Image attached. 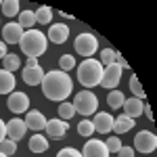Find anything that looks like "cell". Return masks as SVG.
<instances>
[{
	"mask_svg": "<svg viewBox=\"0 0 157 157\" xmlns=\"http://www.w3.org/2000/svg\"><path fill=\"white\" fill-rule=\"evenodd\" d=\"M42 92L48 101H57V103H63L67 101V97L71 94L73 90V82L69 78L67 71H61V69H55L50 73H44V80H42Z\"/></svg>",
	"mask_w": 157,
	"mask_h": 157,
	"instance_id": "6da1fadb",
	"label": "cell"
},
{
	"mask_svg": "<svg viewBox=\"0 0 157 157\" xmlns=\"http://www.w3.org/2000/svg\"><path fill=\"white\" fill-rule=\"evenodd\" d=\"M46 46H48V40H46V36L40 29H27V32H23V38L19 42V48H21L23 55H27V59L29 57L38 59L40 55L46 52Z\"/></svg>",
	"mask_w": 157,
	"mask_h": 157,
	"instance_id": "7a4b0ae2",
	"label": "cell"
},
{
	"mask_svg": "<svg viewBox=\"0 0 157 157\" xmlns=\"http://www.w3.org/2000/svg\"><path fill=\"white\" fill-rule=\"evenodd\" d=\"M103 65L98 63V59H84L78 65V80L84 88H94L101 84L103 78Z\"/></svg>",
	"mask_w": 157,
	"mask_h": 157,
	"instance_id": "3957f363",
	"label": "cell"
},
{
	"mask_svg": "<svg viewBox=\"0 0 157 157\" xmlns=\"http://www.w3.org/2000/svg\"><path fill=\"white\" fill-rule=\"evenodd\" d=\"M71 105H73V109H75V113H82L84 117H88V115H94V113H97L98 98L92 90H82V92L75 94Z\"/></svg>",
	"mask_w": 157,
	"mask_h": 157,
	"instance_id": "277c9868",
	"label": "cell"
},
{
	"mask_svg": "<svg viewBox=\"0 0 157 157\" xmlns=\"http://www.w3.org/2000/svg\"><path fill=\"white\" fill-rule=\"evenodd\" d=\"M75 52L78 55H82L86 59H92V55L98 50V40L92 34H80V36L75 38Z\"/></svg>",
	"mask_w": 157,
	"mask_h": 157,
	"instance_id": "5b68a950",
	"label": "cell"
},
{
	"mask_svg": "<svg viewBox=\"0 0 157 157\" xmlns=\"http://www.w3.org/2000/svg\"><path fill=\"white\" fill-rule=\"evenodd\" d=\"M138 153H153L157 149V136L151 130H140V132L136 134V138H134V147Z\"/></svg>",
	"mask_w": 157,
	"mask_h": 157,
	"instance_id": "8992f818",
	"label": "cell"
},
{
	"mask_svg": "<svg viewBox=\"0 0 157 157\" xmlns=\"http://www.w3.org/2000/svg\"><path fill=\"white\" fill-rule=\"evenodd\" d=\"M120 80H121V67L117 63L109 65L103 69V78H101V86L107 88V90H115L120 86Z\"/></svg>",
	"mask_w": 157,
	"mask_h": 157,
	"instance_id": "52a82bcc",
	"label": "cell"
},
{
	"mask_svg": "<svg viewBox=\"0 0 157 157\" xmlns=\"http://www.w3.org/2000/svg\"><path fill=\"white\" fill-rule=\"evenodd\" d=\"M6 107L11 109L15 115H19V113H25L27 107H29V97L25 94V92H19V90H15L9 94V101H6Z\"/></svg>",
	"mask_w": 157,
	"mask_h": 157,
	"instance_id": "ba28073f",
	"label": "cell"
},
{
	"mask_svg": "<svg viewBox=\"0 0 157 157\" xmlns=\"http://www.w3.org/2000/svg\"><path fill=\"white\" fill-rule=\"evenodd\" d=\"M82 157H109V151L105 147V140H98V138H90L86 140L84 149L80 151Z\"/></svg>",
	"mask_w": 157,
	"mask_h": 157,
	"instance_id": "9c48e42d",
	"label": "cell"
},
{
	"mask_svg": "<svg viewBox=\"0 0 157 157\" xmlns=\"http://www.w3.org/2000/svg\"><path fill=\"white\" fill-rule=\"evenodd\" d=\"M23 38V27L19 23H6L2 27V42L4 44H19Z\"/></svg>",
	"mask_w": 157,
	"mask_h": 157,
	"instance_id": "30bf717a",
	"label": "cell"
},
{
	"mask_svg": "<svg viewBox=\"0 0 157 157\" xmlns=\"http://www.w3.org/2000/svg\"><path fill=\"white\" fill-rule=\"evenodd\" d=\"M25 130H27V126H25V121L19 120V117H13L11 121H6V138H11L15 143H19L25 136Z\"/></svg>",
	"mask_w": 157,
	"mask_h": 157,
	"instance_id": "8fae6325",
	"label": "cell"
},
{
	"mask_svg": "<svg viewBox=\"0 0 157 157\" xmlns=\"http://www.w3.org/2000/svg\"><path fill=\"white\" fill-rule=\"evenodd\" d=\"M67 128H69V124L65 120H61V117H55V120H48L46 121V134L52 136V138H61V136H65L67 134Z\"/></svg>",
	"mask_w": 157,
	"mask_h": 157,
	"instance_id": "7c38bea8",
	"label": "cell"
},
{
	"mask_svg": "<svg viewBox=\"0 0 157 157\" xmlns=\"http://www.w3.org/2000/svg\"><path fill=\"white\" fill-rule=\"evenodd\" d=\"M52 42V44H63V42H67V38H69V27L65 23H55L50 25L48 29V36H46Z\"/></svg>",
	"mask_w": 157,
	"mask_h": 157,
	"instance_id": "4fadbf2b",
	"label": "cell"
},
{
	"mask_svg": "<svg viewBox=\"0 0 157 157\" xmlns=\"http://www.w3.org/2000/svg\"><path fill=\"white\" fill-rule=\"evenodd\" d=\"M92 126H94V132L107 134V132H111V130H113V117H111L109 113H94Z\"/></svg>",
	"mask_w": 157,
	"mask_h": 157,
	"instance_id": "5bb4252c",
	"label": "cell"
},
{
	"mask_svg": "<svg viewBox=\"0 0 157 157\" xmlns=\"http://www.w3.org/2000/svg\"><path fill=\"white\" fill-rule=\"evenodd\" d=\"M21 78H23V82L27 86H38V84H42V80H44V69L40 65L38 67H25Z\"/></svg>",
	"mask_w": 157,
	"mask_h": 157,
	"instance_id": "9a60e30c",
	"label": "cell"
},
{
	"mask_svg": "<svg viewBox=\"0 0 157 157\" xmlns=\"http://www.w3.org/2000/svg\"><path fill=\"white\" fill-rule=\"evenodd\" d=\"M25 126L27 128H32L34 132H40V130H44L46 128V117L40 113V111H27V115H25Z\"/></svg>",
	"mask_w": 157,
	"mask_h": 157,
	"instance_id": "2e32d148",
	"label": "cell"
},
{
	"mask_svg": "<svg viewBox=\"0 0 157 157\" xmlns=\"http://www.w3.org/2000/svg\"><path fill=\"white\" fill-rule=\"evenodd\" d=\"M143 101L140 98H136V97H132V98H126L124 101V105H121V109H124V115H128V117H132V120H136L140 113H143Z\"/></svg>",
	"mask_w": 157,
	"mask_h": 157,
	"instance_id": "e0dca14e",
	"label": "cell"
},
{
	"mask_svg": "<svg viewBox=\"0 0 157 157\" xmlns=\"http://www.w3.org/2000/svg\"><path fill=\"white\" fill-rule=\"evenodd\" d=\"M15 90V75L6 69H0V94H11Z\"/></svg>",
	"mask_w": 157,
	"mask_h": 157,
	"instance_id": "ac0fdd59",
	"label": "cell"
},
{
	"mask_svg": "<svg viewBox=\"0 0 157 157\" xmlns=\"http://www.w3.org/2000/svg\"><path fill=\"white\" fill-rule=\"evenodd\" d=\"M134 128V120L128 117V115H120L117 120H113V130H115V136L120 134H126Z\"/></svg>",
	"mask_w": 157,
	"mask_h": 157,
	"instance_id": "d6986e66",
	"label": "cell"
},
{
	"mask_svg": "<svg viewBox=\"0 0 157 157\" xmlns=\"http://www.w3.org/2000/svg\"><path fill=\"white\" fill-rule=\"evenodd\" d=\"M29 151L32 153H46L48 151V140L42 134H34L29 138Z\"/></svg>",
	"mask_w": 157,
	"mask_h": 157,
	"instance_id": "ffe728a7",
	"label": "cell"
},
{
	"mask_svg": "<svg viewBox=\"0 0 157 157\" xmlns=\"http://www.w3.org/2000/svg\"><path fill=\"white\" fill-rule=\"evenodd\" d=\"M17 23L23 27V32L34 29V23H36V15H34V11H21L19 13V21H17Z\"/></svg>",
	"mask_w": 157,
	"mask_h": 157,
	"instance_id": "44dd1931",
	"label": "cell"
},
{
	"mask_svg": "<svg viewBox=\"0 0 157 157\" xmlns=\"http://www.w3.org/2000/svg\"><path fill=\"white\" fill-rule=\"evenodd\" d=\"M34 15H36V23H40V25H50V21H52L50 6H38V11Z\"/></svg>",
	"mask_w": 157,
	"mask_h": 157,
	"instance_id": "7402d4cb",
	"label": "cell"
},
{
	"mask_svg": "<svg viewBox=\"0 0 157 157\" xmlns=\"http://www.w3.org/2000/svg\"><path fill=\"white\" fill-rule=\"evenodd\" d=\"M117 57H120V52H115L113 48H103L101 50V59H98V63H101L103 67H109V65H113V63L117 61Z\"/></svg>",
	"mask_w": 157,
	"mask_h": 157,
	"instance_id": "603a6c76",
	"label": "cell"
},
{
	"mask_svg": "<svg viewBox=\"0 0 157 157\" xmlns=\"http://www.w3.org/2000/svg\"><path fill=\"white\" fill-rule=\"evenodd\" d=\"M21 67V59L17 57V55H6L4 59H2V69H6V71H17Z\"/></svg>",
	"mask_w": 157,
	"mask_h": 157,
	"instance_id": "cb8c5ba5",
	"label": "cell"
},
{
	"mask_svg": "<svg viewBox=\"0 0 157 157\" xmlns=\"http://www.w3.org/2000/svg\"><path fill=\"white\" fill-rule=\"evenodd\" d=\"M124 101H126V97L121 94V90H111L107 94V105L111 109H120L124 105Z\"/></svg>",
	"mask_w": 157,
	"mask_h": 157,
	"instance_id": "d4e9b609",
	"label": "cell"
},
{
	"mask_svg": "<svg viewBox=\"0 0 157 157\" xmlns=\"http://www.w3.org/2000/svg\"><path fill=\"white\" fill-rule=\"evenodd\" d=\"M19 0H4L2 2V15L4 17H15L17 13H19Z\"/></svg>",
	"mask_w": 157,
	"mask_h": 157,
	"instance_id": "484cf974",
	"label": "cell"
},
{
	"mask_svg": "<svg viewBox=\"0 0 157 157\" xmlns=\"http://www.w3.org/2000/svg\"><path fill=\"white\" fill-rule=\"evenodd\" d=\"M78 134L80 136H84V138H90L92 134H94V126H92V120H82L78 124Z\"/></svg>",
	"mask_w": 157,
	"mask_h": 157,
	"instance_id": "4316f807",
	"label": "cell"
},
{
	"mask_svg": "<svg viewBox=\"0 0 157 157\" xmlns=\"http://www.w3.org/2000/svg\"><path fill=\"white\" fill-rule=\"evenodd\" d=\"M73 115H75V109H73V105H71V103H67V101H63V103L59 105V117L67 121V120H71Z\"/></svg>",
	"mask_w": 157,
	"mask_h": 157,
	"instance_id": "83f0119b",
	"label": "cell"
},
{
	"mask_svg": "<svg viewBox=\"0 0 157 157\" xmlns=\"http://www.w3.org/2000/svg\"><path fill=\"white\" fill-rule=\"evenodd\" d=\"M0 153H4L6 157H11L17 153V143L11 140V138H4L2 143H0Z\"/></svg>",
	"mask_w": 157,
	"mask_h": 157,
	"instance_id": "f1b7e54d",
	"label": "cell"
},
{
	"mask_svg": "<svg viewBox=\"0 0 157 157\" xmlns=\"http://www.w3.org/2000/svg\"><path fill=\"white\" fill-rule=\"evenodd\" d=\"M130 90H132V97L136 98H145V90H143V86H140V82H138V78L132 73V78H130Z\"/></svg>",
	"mask_w": 157,
	"mask_h": 157,
	"instance_id": "f546056e",
	"label": "cell"
},
{
	"mask_svg": "<svg viewBox=\"0 0 157 157\" xmlns=\"http://www.w3.org/2000/svg\"><path fill=\"white\" fill-rule=\"evenodd\" d=\"M105 147H107V151L109 153H117L121 147V140H120V136H109L107 140H105Z\"/></svg>",
	"mask_w": 157,
	"mask_h": 157,
	"instance_id": "4dcf8cb0",
	"label": "cell"
},
{
	"mask_svg": "<svg viewBox=\"0 0 157 157\" xmlns=\"http://www.w3.org/2000/svg\"><path fill=\"white\" fill-rule=\"evenodd\" d=\"M59 65H61V71H69V69L75 67V59H73L71 55H61Z\"/></svg>",
	"mask_w": 157,
	"mask_h": 157,
	"instance_id": "1f68e13d",
	"label": "cell"
},
{
	"mask_svg": "<svg viewBox=\"0 0 157 157\" xmlns=\"http://www.w3.org/2000/svg\"><path fill=\"white\" fill-rule=\"evenodd\" d=\"M57 157H82V153L78 151V149H73V147H67V149H61Z\"/></svg>",
	"mask_w": 157,
	"mask_h": 157,
	"instance_id": "d6a6232c",
	"label": "cell"
},
{
	"mask_svg": "<svg viewBox=\"0 0 157 157\" xmlns=\"http://www.w3.org/2000/svg\"><path fill=\"white\" fill-rule=\"evenodd\" d=\"M117 157H134V149L132 147H121L117 151Z\"/></svg>",
	"mask_w": 157,
	"mask_h": 157,
	"instance_id": "836d02e7",
	"label": "cell"
},
{
	"mask_svg": "<svg viewBox=\"0 0 157 157\" xmlns=\"http://www.w3.org/2000/svg\"><path fill=\"white\" fill-rule=\"evenodd\" d=\"M6 138V121H2L0 120V143Z\"/></svg>",
	"mask_w": 157,
	"mask_h": 157,
	"instance_id": "e575fe53",
	"label": "cell"
},
{
	"mask_svg": "<svg viewBox=\"0 0 157 157\" xmlns=\"http://www.w3.org/2000/svg\"><path fill=\"white\" fill-rule=\"evenodd\" d=\"M143 113H145L147 117L153 121V111H151V105H147V103H145V105H143Z\"/></svg>",
	"mask_w": 157,
	"mask_h": 157,
	"instance_id": "d590c367",
	"label": "cell"
},
{
	"mask_svg": "<svg viewBox=\"0 0 157 157\" xmlns=\"http://www.w3.org/2000/svg\"><path fill=\"white\" fill-rule=\"evenodd\" d=\"M6 55H9V52H6V44H4V42L0 40V59H4Z\"/></svg>",
	"mask_w": 157,
	"mask_h": 157,
	"instance_id": "8d00e7d4",
	"label": "cell"
},
{
	"mask_svg": "<svg viewBox=\"0 0 157 157\" xmlns=\"http://www.w3.org/2000/svg\"><path fill=\"white\" fill-rule=\"evenodd\" d=\"M25 67H38V59L29 57V59H27V63H25Z\"/></svg>",
	"mask_w": 157,
	"mask_h": 157,
	"instance_id": "74e56055",
	"label": "cell"
},
{
	"mask_svg": "<svg viewBox=\"0 0 157 157\" xmlns=\"http://www.w3.org/2000/svg\"><path fill=\"white\" fill-rule=\"evenodd\" d=\"M0 157H6V155H4V153H0Z\"/></svg>",
	"mask_w": 157,
	"mask_h": 157,
	"instance_id": "f35d334b",
	"label": "cell"
},
{
	"mask_svg": "<svg viewBox=\"0 0 157 157\" xmlns=\"http://www.w3.org/2000/svg\"><path fill=\"white\" fill-rule=\"evenodd\" d=\"M0 6H2V2H0Z\"/></svg>",
	"mask_w": 157,
	"mask_h": 157,
	"instance_id": "ab89813d",
	"label": "cell"
}]
</instances>
